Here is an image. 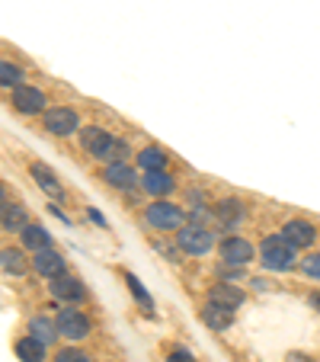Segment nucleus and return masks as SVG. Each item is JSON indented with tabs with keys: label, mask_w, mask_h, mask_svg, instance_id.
<instances>
[{
	"label": "nucleus",
	"mask_w": 320,
	"mask_h": 362,
	"mask_svg": "<svg viewBox=\"0 0 320 362\" xmlns=\"http://www.w3.org/2000/svg\"><path fill=\"white\" fill-rule=\"evenodd\" d=\"M295 250L298 247L285 238V234H275V238H266L259 244V260H263L266 269H292L295 267Z\"/></svg>",
	"instance_id": "obj_1"
},
{
	"label": "nucleus",
	"mask_w": 320,
	"mask_h": 362,
	"mask_svg": "<svg viewBox=\"0 0 320 362\" xmlns=\"http://www.w3.org/2000/svg\"><path fill=\"white\" fill-rule=\"evenodd\" d=\"M177 244H179V250L189 253V257H202V253H208L211 247H215V238H211V231L202 225H186V228H179Z\"/></svg>",
	"instance_id": "obj_2"
},
{
	"label": "nucleus",
	"mask_w": 320,
	"mask_h": 362,
	"mask_svg": "<svg viewBox=\"0 0 320 362\" xmlns=\"http://www.w3.org/2000/svg\"><path fill=\"white\" fill-rule=\"evenodd\" d=\"M148 221L157 231H179L183 228V212H179V205L157 199V202L148 205Z\"/></svg>",
	"instance_id": "obj_3"
},
{
	"label": "nucleus",
	"mask_w": 320,
	"mask_h": 362,
	"mask_svg": "<svg viewBox=\"0 0 320 362\" xmlns=\"http://www.w3.org/2000/svg\"><path fill=\"white\" fill-rule=\"evenodd\" d=\"M81 141H83V151H87L90 158L106 160V164H109L112 144H116V138H112L109 132H102V129H96V125H90V129H81Z\"/></svg>",
	"instance_id": "obj_4"
},
{
	"label": "nucleus",
	"mask_w": 320,
	"mask_h": 362,
	"mask_svg": "<svg viewBox=\"0 0 320 362\" xmlns=\"http://www.w3.org/2000/svg\"><path fill=\"white\" fill-rule=\"evenodd\" d=\"M42 125H45L52 135L68 138V135H74V132L81 129V116H77L74 110H64V106H58V110H48V112H45Z\"/></svg>",
	"instance_id": "obj_5"
},
{
	"label": "nucleus",
	"mask_w": 320,
	"mask_h": 362,
	"mask_svg": "<svg viewBox=\"0 0 320 362\" xmlns=\"http://www.w3.org/2000/svg\"><path fill=\"white\" fill-rule=\"evenodd\" d=\"M10 103H13V110L23 112V116H35V112L45 110V93H42L39 87H26V83H20V87H13Z\"/></svg>",
	"instance_id": "obj_6"
},
{
	"label": "nucleus",
	"mask_w": 320,
	"mask_h": 362,
	"mask_svg": "<svg viewBox=\"0 0 320 362\" xmlns=\"http://www.w3.org/2000/svg\"><path fill=\"white\" fill-rule=\"evenodd\" d=\"M253 257H256V250H253L250 240H244V238H225L221 240V260L231 263V267H247Z\"/></svg>",
	"instance_id": "obj_7"
},
{
	"label": "nucleus",
	"mask_w": 320,
	"mask_h": 362,
	"mask_svg": "<svg viewBox=\"0 0 320 362\" xmlns=\"http://www.w3.org/2000/svg\"><path fill=\"white\" fill-rule=\"evenodd\" d=\"M55 321H58V330H61L68 340H83V337H90V321L81 311H74V308H64Z\"/></svg>",
	"instance_id": "obj_8"
},
{
	"label": "nucleus",
	"mask_w": 320,
	"mask_h": 362,
	"mask_svg": "<svg viewBox=\"0 0 320 362\" xmlns=\"http://www.w3.org/2000/svg\"><path fill=\"white\" fill-rule=\"evenodd\" d=\"M48 288H52V295H55L58 301H83L87 298V288L81 286V279H74V276H68V273L55 276V279L48 282Z\"/></svg>",
	"instance_id": "obj_9"
},
{
	"label": "nucleus",
	"mask_w": 320,
	"mask_h": 362,
	"mask_svg": "<svg viewBox=\"0 0 320 362\" xmlns=\"http://www.w3.org/2000/svg\"><path fill=\"white\" fill-rule=\"evenodd\" d=\"M102 180H106L112 189H135V186H138V173L131 170L125 160H112V164H106Z\"/></svg>",
	"instance_id": "obj_10"
},
{
	"label": "nucleus",
	"mask_w": 320,
	"mask_h": 362,
	"mask_svg": "<svg viewBox=\"0 0 320 362\" xmlns=\"http://www.w3.org/2000/svg\"><path fill=\"white\" fill-rule=\"evenodd\" d=\"M32 269L39 276L55 279V276L64 273V257L58 250H52V247H42V250H35V257H32Z\"/></svg>",
	"instance_id": "obj_11"
},
{
	"label": "nucleus",
	"mask_w": 320,
	"mask_h": 362,
	"mask_svg": "<svg viewBox=\"0 0 320 362\" xmlns=\"http://www.w3.org/2000/svg\"><path fill=\"white\" fill-rule=\"evenodd\" d=\"M208 301L211 305H221V308H240L244 305V288L231 286V282H218V286L208 288Z\"/></svg>",
	"instance_id": "obj_12"
},
{
	"label": "nucleus",
	"mask_w": 320,
	"mask_h": 362,
	"mask_svg": "<svg viewBox=\"0 0 320 362\" xmlns=\"http://www.w3.org/2000/svg\"><path fill=\"white\" fill-rule=\"evenodd\" d=\"M202 324L208 330H227L234 324V311L231 308H221V305H205L202 308Z\"/></svg>",
	"instance_id": "obj_13"
},
{
	"label": "nucleus",
	"mask_w": 320,
	"mask_h": 362,
	"mask_svg": "<svg viewBox=\"0 0 320 362\" xmlns=\"http://www.w3.org/2000/svg\"><path fill=\"white\" fill-rule=\"evenodd\" d=\"M282 234H285V238L292 240L295 247H311L314 240H317V231H314V225H311V221H301V218L288 221V225L282 228Z\"/></svg>",
	"instance_id": "obj_14"
},
{
	"label": "nucleus",
	"mask_w": 320,
	"mask_h": 362,
	"mask_svg": "<svg viewBox=\"0 0 320 362\" xmlns=\"http://www.w3.org/2000/svg\"><path fill=\"white\" fill-rule=\"evenodd\" d=\"M141 186L150 192V196H167V192H173V177L170 173H164V170H144V177H141Z\"/></svg>",
	"instance_id": "obj_15"
},
{
	"label": "nucleus",
	"mask_w": 320,
	"mask_h": 362,
	"mask_svg": "<svg viewBox=\"0 0 320 362\" xmlns=\"http://www.w3.org/2000/svg\"><path fill=\"white\" fill-rule=\"evenodd\" d=\"M16 356L23 362H42L45 359V343L39 337H23V340H16Z\"/></svg>",
	"instance_id": "obj_16"
},
{
	"label": "nucleus",
	"mask_w": 320,
	"mask_h": 362,
	"mask_svg": "<svg viewBox=\"0 0 320 362\" xmlns=\"http://www.w3.org/2000/svg\"><path fill=\"white\" fill-rule=\"evenodd\" d=\"M29 173H32V180L48 192V196H61V192H64L61 183H58V177L48 170L45 164H32V167H29Z\"/></svg>",
	"instance_id": "obj_17"
},
{
	"label": "nucleus",
	"mask_w": 320,
	"mask_h": 362,
	"mask_svg": "<svg viewBox=\"0 0 320 362\" xmlns=\"http://www.w3.org/2000/svg\"><path fill=\"white\" fill-rule=\"evenodd\" d=\"M29 334L32 337H39L42 343H55L58 337H61V330H58V321H48V317H32L29 321Z\"/></svg>",
	"instance_id": "obj_18"
},
{
	"label": "nucleus",
	"mask_w": 320,
	"mask_h": 362,
	"mask_svg": "<svg viewBox=\"0 0 320 362\" xmlns=\"http://www.w3.org/2000/svg\"><path fill=\"white\" fill-rule=\"evenodd\" d=\"M29 221H26V209L23 205H13V202H4V231H23Z\"/></svg>",
	"instance_id": "obj_19"
},
{
	"label": "nucleus",
	"mask_w": 320,
	"mask_h": 362,
	"mask_svg": "<svg viewBox=\"0 0 320 362\" xmlns=\"http://www.w3.org/2000/svg\"><path fill=\"white\" fill-rule=\"evenodd\" d=\"M20 238H23V247H26V250H42V247H48V231L42 225H26L20 231Z\"/></svg>",
	"instance_id": "obj_20"
},
{
	"label": "nucleus",
	"mask_w": 320,
	"mask_h": 362,
	"mask_svg": "<svg viewBox=\"0 0 320 362\" xmlns=\"http://www.w3.org/2000/svg\"><path fill=\"white\" fill-rule=\"evenodd\" d=\"M215 215H218V221L225 228H237V221L244 218V205H240L237 199H227V202L218 205V212H215Z\"/></svg>",
	"instance_id": "obj_21"
},
{
	"label": "nucleus",
	"mask_w": 320,
	"mask_h": 362,
	"mask_svg": "<svg viewBox=\"0 0 320 362\" xmlns=\"http://www.w3.org/2000/svg\"><path fill=\"white\" fill-rule=\"evenodd\" d=\"M138 164H141V170H164V164H167V151H160V148H144L141 154H138Z\"/></svg>",
	"instance_id": "obj_22"
},
{
	"label": "nucleus",
	"mask_w": 320,
	"mask_h": 362,
	"mask_svg": "<svg viewBox=\"0 0 320 362\" xmlns=\"http://www.w3.org/2000/svg\"><path fill=\"white\" fill-rule=\"evenodd\" d=\"M0 263H4V273H13V276H23V273H26V260H23V250H13V247H7V250L0 253Z\"/></svg>",
	"instance_id": "obj_23"
},
{
	"label": "nucleus",
	"mask_w": 320,
	"mask_h": 362,
	"mask_svg": "<svg viewBox=\"0 0 320 362\" xmlns=\"http://www.w3.org/2000/svg\"><path fill=\"white\" fill-rule=\"evenodd\" d=\"M20 81H23V71L16 64H10V62L0 64V83L4 87H20Z\"/></svg>",
	"instance_id": "obj_24"
},
{
	"label": "nucleus",
	"mask_w": 320,
	"mask_h": 362,
	"mask_svg": "<svg viewBox=\"0 0 320 362\" xmlns=\"http://www.w3.org/2000/svg\"><path fill=\"white\" fill-rule=\"evenodd\" d=\"M125 282H129L131 295H135V298L141 301V305H144V308H148V311H150V308H154V301H150V295H148V292H144V288H141V282H138V279H135V276H131V273L125 276Z\"/></svg>",
	"instance_id": "obj_25"
},
{
	"label": "nucleus",
	"mask_w": 320,
	"mask_h": 362,
	"mask_svg": "<svg viewBox=\"0 0 320 362\" xmlns=\"http://www.w3.org/2000/svg\"><path fill=\"white\" fill-rule=\"evenodd\" d=\"M301 269H304V276H311V279H320V253H311V257H304Z\"/></svg>",
	"instance_id": "obj_26"
},
{
	"label": "nucleus",
	"mask_w": 320,
	"mask_h": 362,
	"mask_svg": "<svg viewBox=\"0 0 320 362\" xmlns=\"http://www.w3.org/2000/svg\"><path fill=\"white\" fill-rule=\"evenodd\" d=\"M55 362H90V356L81 353V349H61V353L55 356Z\"/></svg>",
	"instance_id": "obj_27"
},
{
	"label": "nucleus",
	"mask_w": 320,
	"mask_h": 362,
	"mask_svg": "<svg viewBox=\"0 0 320 362\" xmlns=\"http://www.w3.org/2000/svg\"><path fill=\"white\" fill-rule=\"evenodd\" d=\"M129 154H131V151H129V144H125L122 138H116V144H112V158H109V164H112V160H125V158H129Z\"/></svg>",
	"instance_id": "obj_28"
},
{
	"label": "nucleus",
	"mask_w": 320,
	"mask_h": 362,
	"mask_svg": "<svg viewBox=\"0 0 320 362\" xmlns=\"http://www.w3.org/2000/svg\"><path fill=\"white\" fill-rule=\"evenodd\" d=\"M167 362H196V359H192V353H186V349H173V353H170V359H167Z\"/></svg>",
	"instance_id": "obj_29"
},
{
	"label": "nucleus",
	"mask_w": 320,
	"mask_h": 362,
	"mask_svg": "<svg viewBox=\"0 0 320 362\" xmlns=\"http://www.w3.org/2000/svg\"><path fill=\"white\" fill-rule=\"evenodd\" d=\"M90 221H96V225H106V218H102L100 212H90Z\"/></svg>",
	"instance_id": "obj_30"
},
{
	"label": "nucleus",
	"mask_w": 320,
	"mask_h": 362,
	"mask_svg": "<svg viewBox=\"0 0 320 362\" xmlns=\"http://www.w3.org/2000/svg\"><path fill=\"white\" fill-rule=\"evenodd\" d=\"M311 305H317V308H320V295H311Z\"/></svg>",
	"instance_id": "obj_31"
}]
</instances>
